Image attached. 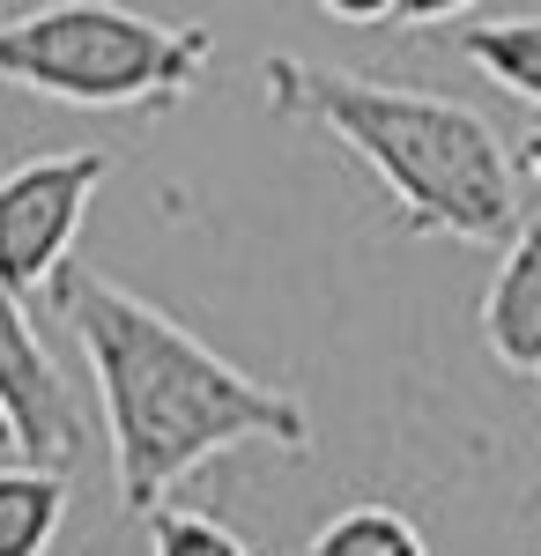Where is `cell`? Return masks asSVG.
<instances>
[{
    "label": "cell",
    "instance_id": "obj_14",
    "mask_svg": "<svg viewBox=\"0 0 541 556\" xmlns=\"http://www.w3.org/2000/svg\"><path fill=\"white\" fill-rule=\"evenodd\" d=\"M534 401H541V379H534Z\"/></svg>",
    "mask_w": 541,
    "mask_h": 556
},
{
    "label": "cell",
    "instance_id": "obj_10",
    "mask_svg": "<svg viewBox=\"0 0 541 556\" xmlns=\"http://www.w3.org/2000/svg\"><path fill=\"white\" fill-rule=\"evenodd\" d=\"M149 556H252V542L238 534V527L209 519V513L164 505V513L149 519Z\"/></svg>",
    "mask_w": 541,
    "mask_h": 556
},
{
    "label": "cell",
    "instance_id": "obj_7",
    "mask_svg": "<svg viewBox=\"0 0 541 556\" xmlns=\"http://www.w3.org/2000/svg\"><path fill=\"white\" fill-rule=\"evenodd\" d=\"M460 52H467L498 89H512L519 104H541V15L467 23V30H460Z\"/></svg>",
    "mask_w": 541,
    "mask_h": 556
},
{
    "label": "cell",
    "instance_id": "obj_6",
    "mask_svg": "<svg viewBox=\"0 0 541 556\" xmlns=\"http://www.w3.org/2000/svg\"><path fill=\"white\" fill-rule=\"evenodd\" d=\"M482 342L504 371L541 379V223H519V238L504 245V267L482 298Z\"/></svg>",
    "mask_w": 541,
    "mask_h": 556
},
{
    "label": "cell",
    "instance_id": "obj_11",
    "mask_svg": "<svg viewBox=\"0 0 541 556\" xmlns=\"http://www.w3.org/2000/svg\"><path fill=\"white\" fill-rule=\"evenodd\" d=\"M319 15L327 23H349V30H393V23H453L467 15L460 0H319Z\"/></svg>",
    "mask_w": 541,
    "mask_h": 556
},
{
    "label": "cell",
    "instance_id": "obj_3",
    "mask_svg": "<svg viewBox=\"0 0 541 556\" xmlns=\"http://www.w3.org/2000/svg\"><path fill=\"white\" fill-rule=\"evenodd\" d=\"M215 60L209 23H156L112 0H52L0 23V83L83 112H171Z\"/></svg>",
    "mask_w": 541,
    "mask_h": 556
},
{
    "label": "cell",
    "instance_id": "obj_9",
    "mask_svg": "<svg viewBox=\"0 0 541 556\" xmlns=\"http://www.w3.org/2000/svg\"><path fill=\"white\" fill-rule=\"evenodd\" d=\"M304 556H430V542L393 505H349L304 542Z\"/></svg>",
    "mask_w": 541,
    "mask_h": 556
},
{
    "label": "cell",
    "instance_id": "obj_4",
    "mask_svg": "<svg viewBox=\"0 0 541 556\" xmlns=\"http://www.w3.org/2000/svg\"><path fill=\"white\" fill-rule=\"evenodd\" d=\"M112 178L104 149H67V156H30L0 172V282L15 298H45L52 275L75 253L97 186Z\"/></svg>",
    "mask_w": 541,
    "mask_h": 556
},
{
    "label": "cell",
    "instance_id": "obj_1",
    "mask_svg": "<svg viewBox=\"0 0 541 556\" xmlns=\"http://www.w3.org/2000/svg\"><path fill=\"white\" fill-rule=\"evenodd\" d=\"M45 304L89 356V379L112 424L119 505L134 519H156L186 475L238 445H275L290 460L312 453V416L297 393L260 386L230 356H215L193 327H178L164 304L134 298L126 282L67 260Z\"/></svg>",
    "mask_w": 541,
    "mask_h": 556
},
{
    "label": "cell",
    "instance_id": "obj_2",
    "mask_svg": "<svg viewBox=\"0 0 541 556\" xmlns=\"http://www.w3.org/2000/svg\"><path fill=\"white\" fill-rule=\"evenodd\" d=\"M260 97L275 119L327 127L364 172L386 186L393 223L408 238H460V245H512L519 238V164L498 127L438 89H401L378 75H341L319 60L267 52Z\"/></svg>",
    "mask_w": 541,
    "mask_h": 556
},
{
    "label": "cell",
    "instance_id": "obj_8",
    "mask_svg": "<svg viewBox=\"0 0 541 556\" xmlns=\"http://www.w3.org/2000/svg\"><path fill=\"white\" fill-rule=\"evenodd\" d=\"M67 519V475L0 468V556H45Z\"/></svg>",
    "mask_w": 541,
    "mask_h": 556
},
{
    "label": "cell",
    "instance_id": "obj_5",
    "mask_svg": "<svg viewBox=\"0 0 541 556\" xmlns=\"http://www.w3.org/2000/svg\"><path fill=\"white\" fill-rule=\"evenodd\" d=\"M0 408H8V430H15V453L23 468L67 475L75 453H83V416L60 386V364L52 349L38 342L30 327V304L0 282Z\"/></svg>",
    "mask_w": 541,
    "mask_h": 556
},
{
    "label": "cell",
    "instance_id": "obj_13",
    "mask_svg": "<svg viewBox=\"0 0 541 556\" xmlns=\"http://www.w3.org/2000/svg\"><path fill=\"white\" fill-rule=\"evenodd\" d=\"M0 445H15V430H8V408H0Z\"/></svg>",
    "mask_w": 541,
    "mask_h": 556
},
{
    "label": "cell",
    "instance_id": "obj_12",
    "mask_svg": "<svg viewBox=\"0 0 541 556\" xmlns=\"http://www.w3.org/2000/svg\"><path fill=\"white\" fill-rule=\"evenodd\" d=\"M519 172H527V178H534V186H541V127L527 134V149H519Z\"/></svg>",
    "mask_w": 541,
    "mask_h": 556
}]
</instances>
